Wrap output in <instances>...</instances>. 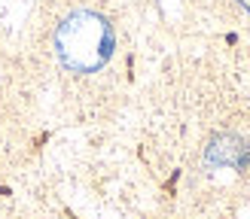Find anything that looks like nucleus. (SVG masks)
Wrapping results in <instances>:
<instances>
[{
  "mask_svg": "<svg viewBox=\"0 0 250 219\" xmlns=\"http://www.w3.org/2000/svg\"><path fill=\"white\" fill-rule=\"evenodd\" d=\"M113 46H116L113 24L101 12L92 9H77L64 16L55 31V55L61 67H67L70 73L101 70L113 55Z\"/></svg>",
  "mask_w": 250,
  "mask_h": 219,
  "instance_id": "obj_1",
  "label": "nucleus"
}]
</instances>
